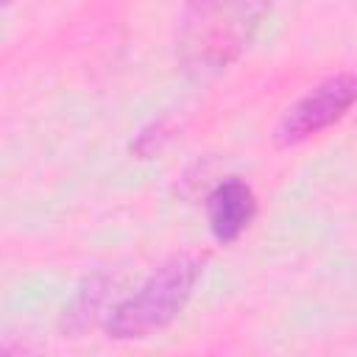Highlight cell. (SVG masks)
I'll list each match as a JSON object with an SVG mask.
<instances>
[{
	"label": "cell",
	"instance_id": "obj_5",
	"mask_svg": "<svg viewBox=\"0 0 357 357\" xmlns=\"http://www.w3.org/2000/svg\"><path fill=\"white\" fill-rule=\"evenodd\" d=\"M103 296H106V279L100 273L86 276V282L78 287L73 304L64 310V326L73 329V332L86 329L92 324V318L98 315V310L103 304Z\"/></svg>",
	"mask_w": 357,
	"mask_h": 357
},
{
	"label": "cell",
	"instance_id": "obj_2",
	"mask_svg": "<svg viewBox=\"0 0 357 357\" xmlns=\"http://www.w3.org/2000/svg\"><path fill=\"white\" fill-rule=\"evenodd\" d=\"M204 273V257L176 254L162 262L131 296L117 301L106 318L112 340H142L167 329L190 304Z\"/></svg>",
	"mask_w": 357,
	"mask_h": 357
},
{
	"label": "cell",
	"instance_id": "obj_1",
	"mask_svg": "<svg viewBox=\"0 0 357 357\" xmlns=\"http://www.w3.org/2000/svg\"><path fill=\"white\" fill-rule=\"evenodd\" d=\"M271 17V0H187L178 20L176 53L190 75L234 64Z\"/></svg>",
	"mask_w": 357,
	"mask_h": 357
},
{
	"label": "cell",
	"instance_id": "obj_3",
	"mask_svg": "<svg viewBox=\"0 0 357 357\" xmlns=\"http://www.w3.org/2000/svg\"><path fill=\"white\" fill-rule=\"evenodd\" d=\"M357 106V73H337L315 84L307 95H301L276 123L273 139L279 148L301 145L337 120L349 114V109Z\"/></svg>",
	"mask_w": 357,
	"mask_h": 357
},
{
	"label": "cell",
	"instance_id": "obj_4",
	"mask_svg": "<svg viewBox=\"0 0 357 357\" xmlns=\"http://www.w3.org/2000/svg\"><path fill=\"white\" fill-rule=\"evenodd\" d=\"M257 215V195L251 184L237 176L218 181L206 195V223L218 243H234Z\"/></svg>",
	"mask_w": 357,
	"mask_h": 357
}]
</instances>
